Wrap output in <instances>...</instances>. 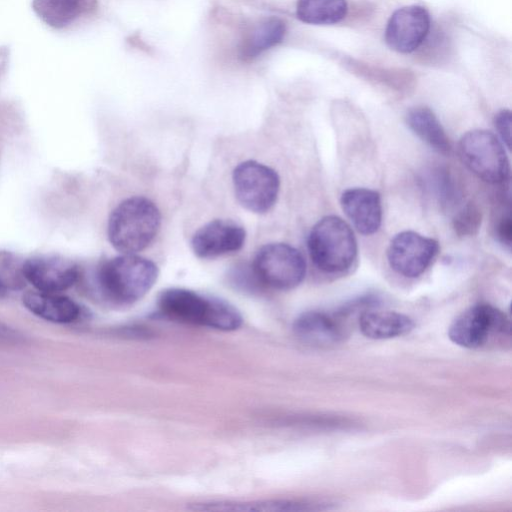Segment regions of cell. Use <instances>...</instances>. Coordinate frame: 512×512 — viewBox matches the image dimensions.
Segmentation results:
<instances>
[{"label": "cell", "mask_w": 512, "mask_h": 512, "mask_svg": "<svg viewBox=\"0 0 512 512\" xmlns=\"http://www.w3.org/2000/svg\"><path fill=\"white\" fill-rule=\"evenodd\" d=\"M342 210L358 232L372 235L382 222L381 197L375 190L350 188L340 198Z\"/></svg>", "instance_id": "cell-13"}, {"label": "cell", "mask_w": 512, "mask_h": 512, "mask_svg": "<svg viewBox=\"0 0 512 512\" xmlns=\"http://www.w3.org/2000/svg\"><path fill=\"white\" fill-rule=\"evenodd\" d=\"M458 152L464 165L481 180L502 184L509 179L506 151L492 132L484 129L468 131L459 141Z\"/></svg>", "instance_id": "cell-5"}, {"label": "cell", "mask_w": 512, "mask_h": 512, "mask_svg": "<svg viewBox=\"0 0 512 512\" xmlns=\"http://www.w3.org/2000/svg\"><path fill=\"white\" fill-rule=\"evenodd\" d=\"M262 285L288 290L298 286L306 275V261L299 250L286 243L262 246L252 263Z\"/></svg>", "instance_id": "cell-6"}, {"label": "cell", "mask_w": 512, "mask_h": 512, "mask_svg": "<svg viewBox=\"0 0 512 512\" xmlns=\"http://www.w3.org/2000/svg\"><path fill=\"white\" fill-rule=\"evenodd\" d=\"M439 251L438 242L414 231L394 236L387 249L390 267L398 274L415 278L430 266Z\"/></svg>", "instance_id": "cell-9"}, {"label": "cell", "mask_w": 512, "mask_h": 512, "mask_svg": "<svg viewBox=\"0 0 512 512\" xmlns=\"http://www.w3.org/2000/svg\"><path fill=\"white\" fill-rule=\"evenodd\" d=\"M495 128L506 146L511 142V112L508 109L500 110L494 117Z\"/></svg>", "instance_id": "cell-25"}, {"label": "cell", "mask_w": 512, "mask_h": 512, "mask_svg": "<svg viewBox=\"0 0 512 512\" xmlns=\"http://www.w3.org/2000/svg\"><path fill=\"white\" fill-rule=\"evenodd\" d=\"M21 339L22 337L17 331L0 323V343H18Z\"/></svg>", "instance_id": "cell-26"}, {"label": "cell", "mask_w": 512, "mask_h": 512, "mask_svg": "<svg viewBox=\"0 0 512 512\" xmlns=\"http://www.w3.org/2000/svg\"><path fill=\"white\" fill-rule=\"evenodd\" d=\"M307 247L315 266L326 273L349 269L357 257V241L353 230L342 218L329 215L311 229Z\"/></svg>", "instance_id": "cell-4"}, {"label": "cell", "mask_w": 512, "mask_h": 512, "mask_svg": "<svg viewBox=\"0 0 512 512\" xmlns=\"http://www.w3.org/2000/svg\"><path fill=\"white\" fill-rule=\"evenodd\" d=\"M161 224L157 206L148 198L134 196L122 201L110 214L107 234L111 245L123 254L145 249Z\"/></svg>", "instance_id": "cell-2"}, {"label": "cell", "mask_w": 512, "mask_h": 512, "mask_svg": "<svg viewBox=\"0 0 512 512\" xmlns=\"http://www.w3.org/2000/svg\"><path fill=\"white\" fill-rule=\"evenodd\" d=\"M25 281L36 290L60 293L71 287L78 279V268L61 256L41 255L27 259L22 264Z\"/></svg>", "instance_id": "cell-11"}, {"label": "cell", "mask_w": 512, "mask_h": 512, "mask_svg": "<svg viewBox=\"0 0 512 512\" xmlns=\"http://www.w3.org/2000/svg\"><path fill=\"white\" fill-rule=\"evenodd\" d=\"M293 329L304 341L318 345L335 344L343 337V331L335 319L320 311L301 314L295 320Z\"/></svg>", "instance_id": "cell-16"}, {"label": "cell", "mask_w": 512, "mask_h": 512, "mask_svg": "<svg viewBox=\"0 0 512 512\" xmlns=\"http://www.w3.org/2000/svg\"><path fill=\"white\" fill-rule=\"evenodd\" d=\"M508 319L489 304H476L462 312L450 325V340L464 348L475 349L509 329Z\"/></svg>", "instance_id": "cell-8"}, {"label": "cell", "mask_w": 512, "mask_h": 512, "mask_svg": "<svg viewBox=\"0 0 512 512\" xmlns=\"http://www.w3.org/2000/svg\"><path fill=\"white\" fill-rule=\"evenodd\" d=\"M309 504L290 500H260L248 502H205L194 504L198 511H301L313 509Z\"/></svg>", "instance_id": "cell-21"}, {"label": "cell", "mask_w": 512, "mask_h": 512, "mask_svg": "<svg viewBox=\"0 0 512 512\" xmlns=\"http://www.w3.org/2000/svg\"><path fill=\"white\" fill-rule=\"evenodd\" d=\"M348 10L347 0H298L296 15L311 25H333L342 21Z\"/></svg>", "instance_id": "cell-20"}, {"label": "cell", "mask_w": 512, "mask_h": 512, "mask_svg": "<svg viewBox=\"0 0 512 512\" xmlns=\"http://www.w3.org/2000/svg\"><path fill=\"white\" fill-rule=\"evenodd\" d=\"M159 308L173 320L222 331L236 330L242 324L241 314L228 302L184 288L163 291L159 297Z\"/></svg>", "instance_id": "cell-1"}, {"label": "cell", "mask_w": 512, "mask_h": 512, "mask_svg": "<svg viewBox=\"0 0 512 512\" xmlns=\"http://www.w3.org/2000/svg\"><path fill=\"white\" fill-rule=\"evenodd\" d=\"M409 128L426 144L441 154H449L451 142L434 112L425 106L410 109L406 115Z\"/></svg>", "instance_id": "cell-18"}, {"label": "cell", "mask_w": 512, "mask_h": 512, "mask_svg": "<svg viewBox=\"0 0 512 512\" xmlns=\"http://www.w3.org/2000/svg\"><path fill=\"white\" fill-rule=\"evenodd\" d=\"M237 200L247 210L262 214L275 204L280 179L275 170L254 160L237 165L232 175Z\"/></svg>", "instance_id": "cell-7"}, {"label": "cell", "mask_w": 512, "mask_h": 512, "mask_svg": "<svg viewBox=\"0 0 512 512\" xmlns=\"http://www.w3.org/2000/svg\"><path fill=\"white\" fill-rule=\"evenodd\" d=\"M428 184L442 205H454L458 200L459 191L454 179L446 170H436L429 175Z\"/></svg>", "instance_id": "cell-22"}, {"label": "cell", "mask_w": 512, "mask_h": 512, "mask_svg": "<svg viewBox=\"0 0 512 512\" xmlns=\"http://www.w3.org/2000/svg\"><path fill=\"white\" fill-rule=\"evenodd\" d=\"M157 277L156 264L135 254L111 258L97 271L101 292L119 304H131L141 299L152 288Z\"/></svg>", "instance_id": "cell-3"}, {"label": "cell", "mask_w": 512, "mask_h": 512, "mask_svg": "<svg viewBox=\"0 0 512 512\" xmlns=\"http://www.w3.org/2000/svg\"><path fill=\"white\" fill-rule=\"evenodd\" d=\"M286 33L285 22L278 17H269L257 23L240 46V57L252 60L266 50L279 44Z\"/></svg>", "instance_id": "cell-19"}, {"label": "cell", "mask_w": 512, "mask_h": 512, "mask_svg": "<svg viewBox=\"0 0 512 512\" xmlns=\"http://www.w3.org/2000/svg\"><path fill=\"white\" fill-rule=\"evenodd\" d=\"M431 25L428 10L421 5H407L395 10L385 29L387 46L398 53L414 52L426 39Z\"/></svg>", "instance_id": "cell-10"}, {"label": "cell", "mask_w": 512, "mask_h": 512, "mask_svg": "<svg viewBox=\"0 0 512 512\" xmlns=\"http://www.w3.org/2000/svg\"><path fill=\"white\" fill-rule=\"evenodd\" d=\"M246 238L245 229L225 219H216L200 227L191 239V247L199 258H214L240 250Z\"/></svg>", "instance_id": "cell-12"}, {"label": "cell", "mask_w": 512, "mask_h": 512, "mask_svg": "<svg viewBox=\"0 0 512 512\" xmlns=\"http://www.w3.org/2000/svg\"><path fill=\"white\" fill-rule=\"evenodd\" d=\"M361 333L371 339H389L409 333L413 320L402 313L386 310H367L359 317Z\"/></svg>", "instance_id": "cell-15"}, {"label": "cell", "mask_w": 512, "mask_h": 512, "mask_svg": "<svg viewBox=\"0 0 512 512\" xmlns=\"http://www.w3.org/2000/svg\"><path fill=\"white\" fill-rule=\"evenodd\" d=\"M481 211L472 202L466 203L455 214L453 228L459 236H473L481 226Z\"/></svg>", "instance_id": "cell-23"}, {"label": "cell", "mask_w": 512, "mask_h": 512, "mask_svg": "<svg viewBox=\"0 0 512 512\" xmlns=\"http://www.w3.org/2000/svg\"><path fill=\"white\" fill-rule=\"evenodd\" d=\"M22 300L30 312L54 323H71L81 313L77 303L59 293L30 291L24 294Z\"/></svg>", "instance_id": "cell-14"}, {"label": "cell", "mask_w": 512, "mask_h": 512, "mask_svg": "<svg viewBox=\"0 0 512 512\" xmlns=\"http://www.w3.org/2000/svg\"><path fill=\"white\" fill-rule=\"evenodd\" d=\"M6 294V288L0 284V299Z\"/></svg>", "instance_id": "cell-27"}, {"label": "cell", "mask_w": 512, "mask_h": 512, "mask_svg": "<svg viewBox=\"0 0 512 512\" xmlns=\"http://www.w3.org/2000/svg\"><path fill=\"white\" fill-rule=\"evenodd\" d=\"M96 0H33L40 19L53 28H63L95 8Z\"/></svg>", "instance_id": "cell-17"}, {"label": "cell", "mask_w": 512, "mask_h": 512, "mask_svg": "<svg viewBox=\"0 0 512 512\" xmlns=\"http://www.w3.org/2000/svg\"><path fill=\"white\" fill-rule=\"evenodd\" d=\"M494 230L498 241L510 249L512 242V221L509 210L501 213L497 217Z\"/></svg>", "instance_id": "cell-24"}]
</instances>
